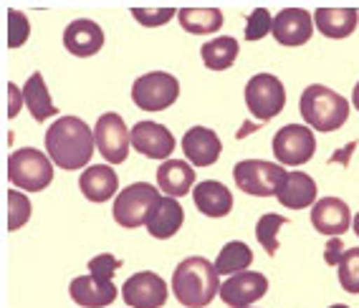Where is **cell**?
Masks as SVG:
<instances>
[{
    "instance_id": "obj_1",
    "label": "cell",
    "mask_w": 359,
    "mask_h": 308,
    "mask_svg": "<svg viewBox=\"0 0 359 308\" xmlns=\"http://www.w3.org/2000/svg\"><path fill=\"white\" fill-rule=\"evenodd\" d=\"M94 147H97L94 132L79 116H61L46 132V152L56 167L69 172L86 167Z\"/></svg>"
},
{
    "instance_id": "obj_2",
    "label": "cell",
    "mask_w": 359,
    "mask_h": 308,
    "mask_svg": "<svg viewBox=\"0 0 359 308\" xmlns=\"http://www.w3.org/2000/svg\"><path fill=\"white\" fill-rule=\"evenodd\" d=\"M215 263L208 258H185L172 273V293L185 308H205L220 293Z\"/></svg>"
},
{
    "instance_id": "obj_3",
    "label": "cell",
    "mask_w": 359,
    "mask_h": 308,
    "mask_svg": "<svg viewBox=\"0 0 359 308\" xmlns=\"http://www.w3.org/2000/svg\"><path fill=\"white\" fill-rule=\"evenodd\" d=\"M299 106H302L304 122L311 129H316V132H321V134L337 132L349 119V102L334 89L321 84L306 86Z\"/></svg>"
},
{
    "instance_id": "obj_4",
    "label": "cell",
    "mask_w": 359,
    "mask_h": 308,
    "mask_svg": "<svg viewBox=\"0 0 359 308\" xmlns=\"http://www.w3.org/2000/svg\"><path fill=\"white\" fill-rule=\"evenodd\" d=\"M8 180L18 190L26 192H41L53 182V162L43 152L33 147L15 149L8 157Z\"/></svg>"
},
{
    "instance_id": "obj_5",
    "label": "cell",
    "mask_w": 359,
    "mask_h": 308,
    "mask_svg": "<svg viewBox=\"0 0 359 308\" xmlns=\"http://www.w3.org/2000/svg\"><path fill=\"white\" fill-rule=\"evenodd\" d=\"M286 174L289 172L278 162L266 160H243L233 167V180L238 190L253 197H276Z\"/></svg>"
},
{
    "instance_id": "obj_6",
    "label": "cell",
    "mask_w": 359,
    "mask_h": 308,
    "mask_svg": "<svg viewBox=\"0 0 359 308\" xmlns=\"http://www.w3.org/2000/svg\"><path fill=\"white\" fill-rule=\"evenodd\" d=\"M157 200H160L157 187L149 185V182H135V185L124 187L122 192L116 195L111 215H114L116 225L135 230L140 225H147L149 210L154 207Z\"/></svg>"
},
{
    "instance_id": "obj_7",
    "label": "cell",
    "mask_w": 359,
    "mask_h": 308,
    "mask_svg": "<svg viewBox=\"0 0 359 308\" xmlns=\"http://www.w3.org/2000/svg\"><path fill=\"white\" fill-rule=\"evenodd\" d=\"M180 97V81L167 71L144 74L132 84V102L142 111H165Z\"/></svg>"
},
{
    "instance_id": "obj_8",
    "label": "cell",
    "mask_w": 359,
    "mask_h": 308,
    "mask_svg": "<svg viewBox=\"0 0 359 308\" xmlns=\"http://www.w3.org/2000/svg\"><path fill=\"white\" fill-rule=\"evenodd\" d=\"M245 106L258 122H269L286 106V89L273 74H256L245 84Z\"/></svg>"
},
{
    "instance_id": "obj_9",
    "label": "cell",
    "mask_w": 359,
    "mask_h": 308,
    "mask_svg": "<svg viewBox=\"0 0 359 308\" xmlns=\"http://www.w3.org/2000/svg\"><path fill=\"white\" fill-rule=\"evenodd\" d=\"M316 152V136L314 132L304 124H286L278 129L273 136V154L278 164L286 167H302L306 164Z\"/></svg>"
},
{
    "instance_id": "obj_10",
    "label": "cell",
    "mask_w": 359,
    "mask_h": 308,
    "mask_svg": "<svg viewBox=\"0 0 359 308\" xmlns=\"http://www.w3.org/2000/svg\"><path fill=\"white\" fill-rule=\"evenodd\" d=\"M132 129H127L124 119L114 111H107L97 119L94 127V141L104 160L109 164H122L127 160L129 147H132Z\"/></svg>"
},
{
    "instance_id": "obj_11",
    "label": "cell",
    "mask_w": 359,
    "mask_h": 308,
    "mask_svg": "<svg viewBox=\"0 0 359 308\" xmlns=\"http://www.w3.org/2000/svg\"><path fill=\"white\" fill-rule=\"evenodd\" d=\"M122 298L129 308H162L167 303V283L152 270H142L127 278L122 286Z\"/></svg>"
},
{
    "instance_id": "obj_12",
    "label": "cell",
    "mask_w": 359,
    "mask_h": 308,
    "mask_svg": "<svg viewBox=\"0 0 359 308\" xmlns=\"http://www.w3.org/2000/svg\"><path fill=\"white\" fill-rule=\"evenodd\" d=\"M266 290H269V278L256 270H243L220 283V298L231 308H248L250 303L261 301Z\"/></svg>"
},
{
    "instance_id": "obj_13",
    "label": "cell",
    "mask_w": 359,
    "mask_h": 308,
    "mask_svg": "<svg viewBox=\"0 0 359 308\" xmlns=\"http://www.w3.org/2000/svg\"><path fill=\"white\" fill-rule=\"evenodd\" d=\"M132 147L147 160H170L175 152V136L167 127L157 122H137L132 127Z\"/></svg>"
},
{
    "instance_id": "obj_14",
    "label": "cell",
    "mask_w": 359,
    "mask_h": 308,
    "mask_svg": "<svg viewBox=\"0 0 359 308\" xmlns=\"http://www.w3.org/2000/svg\"><path fill=\"white\" fill-rule=\"evenodd\" d=\"M311 225L314 230L329 238H341L352 227V212L349 205L339 197H321L311 207Z\"/></svg>"
},
{
    "instance_id": "obj_15",
    "label": "cell",
    "mask_w": 359,
    "mask_h": 308,
    "mask_svg": "<svg viewBox=\"0 0 359 308\" xmlns=\"http://www.w3.org/2000/svg\"><path fill=\"white\" fill-rule=\"evenodd\" d=\"M182 152H185L187 162L195 167H210L218 162L223 144H220V136L212 129L193 127L187 129L185 136H182Z\"/></svg>"
},
{
    "instance_id": "obj_16",
    "label": "cell",
    "mask_w": 359,
    "mask_h": 308,
    "mask_svg": "<svg viewBox=\"0 0 359 308\" xmlns=\"http://www.w3.org/2000/svg\"><path fill=\"white\" fill-rule=\"evenodd\" d=\"M69 295L83 308H104L116 301V286L102 276H79L69 283Z\"/></svg>"
},
{
    "instance_id": "obj_17",
    "label": "cell",
    "mask_w": 359,
    "mask_h": 308,
    "mask_svg": "<svg viewBox=\"0 0 359 308\" xmlns=\"http://www.w3.org/2000/svg\"><path fill=\"white\" fill-rule=\"evenodd\" d=\"M271 33L281 46H304L314 33V18L304 8H286L273 18Z\"/></svg>"
},
{
    "instance_id": "obj_18",
    "label": "cell",
    "mask_w": 359,
    "mask_h": 308,
    "mask_svg": "<svg viewBox=\"0 0 359 308\" xmlns=\"http://www.w3.org/2000/svg\"><path fill=\"white\" fill-rule=\"evenodd\" d=\"M64 46L71 56H79V58L94 56V53L102 51V46H104L102 26L89 18L74 20V23H69L64 31Z\"/></svg>"
},
{
    "instance_id": "obj_19",
    "label": "cell",
    "mask_w": 359,
    "mask_h": 308,
    "mask_svg": "<svg viewBox=\"0 0 359 308\" xmlns=\"http://www.w3.org/2000/svg\"><path fill=\"white\" fill-rule=\"evenodd\" d=\"M185 223V210L175 197H160L154 202V207L149 210L147 218V232L157 240H167L177 235V230Z\"/></svg>"
},
{
    "instance_id": "obj_20",
    "label": "cell",
    "mask_w": 359,
    "mask_h": 308,
    "mask_svg": "<svg viewBox=\"0 0 359 308\" xmlns=\"http://www.w3.org/2000/svg\"><path fill=\"white\" fill-rule=\"evenodd\" d=\"M119 177L111 169V164H94L86 167L79 177V190L89 202H107L116 195Z\"/></svg>"
},
{
    "instance_id": "obj_21",
    "label": "cell",
    "mask_w": 359,
    "mask_h": 308,
    "mask_svg": "<svg viewBox=\"0 0 359 308\" xmlns=\"http://www.w3.org/2000/svg\"><path fill=\"white\" fill-rule=\"evenodd\" d=\"M195 207L208 218H225L233 210V195L223 182L205 180L198 182L193 190Z\"/></svg>"
},
{
    "instance_id": "obj_22",
    "label": "cell",
    "mask_w": 359,
    "mask_h": 308,
    "mask_svg": "<svg viewBox=\"0 0 359 308\" xmlns=\"http://www.w3.org/2000/svg\"><path fill=\"white\" fill-rule=\"evenodd\" d=\"M157 185L167 197H182L195 187V169L190 162L167 160L157 169Z\"/></svg>"
},
{
    "instance_id": "obj_23",
    "label": "cell",
    "mask_w": 359,
    "mask_h": 308,
    "mask_svg": "<svg viewBox=\"0 0 359 308\" xmlns=\"http://www.w3.org/2000/svg\"><path fill=\"white\" fill-rule=\"evenodd\" d=\"M278 202L289 210H304L314 207L316 202V182L306 172H289L283 180L281 190L276 192Z\"/></svg>"
},
{
    "instance_id": "obj_24",
    "label": "cell",
    "mask_w": 359,
    "mask_h": 308,
    "mask_svg": "<svg viewBox=\"0 0 359 308\" xmlns=\"http://www.w3.org/2000/svg\"><path fill=\"white\" fill-rule=\"evenodd\" d=\"M359 23L357 8H319L314 13V26L327 38H346Z\"/></svg>"
},
{
    "instance_id": "obj_25",
    "label": "cell",
    "mask_w": 359,
    "mask_h": 308,
    "mask_svg": "<svg viewBox=\"0 0 359 308\" xmlns=\"http://www.w3.org/2000/svg\"><path fill=\"white\" fill-rule=\"evenodd\" d=\"M23 99H26V106L36 122H46V119H51V116L58 114L56 104L51 102V94L46 89L43 74H39V71L23 86Z\"/></svg>"
},
{
    "instance_id": "obj_26",
    "label": "cell",
    "mask_w": 359,
    "mask_h": 308,
    "mask_svg": "<svg viewBox=\"0 0 359 308\" xmlns=\"http://www.w3.org/2000/svg\"><path fill=\"white\" fill-rule=\"evenodd\" d=\"M177 20L193 36H208L223 28V13L218 8H182L177 10Z\"/></svg>"
},
{
    "instance_id": "obj_27",
    "label": "cell",
    "mask_w": 359,
    "mask_h": 308,
    "mask_svg": "<svg viewBox=\"0 0 359 308\" xmlns=\"http://www.w3.org/2000/svg\"><path fill=\"white\" fill-rule=\"evenodd\" d=\"M238 53H241L238 41L231 38V36H220V38H215V41H208V43H203V48H200L203 64L210 71L231 69V66L236 64Z\"/></svg>"
},
{
    "instance_id": "obj_28",
    "label": "cell",
    "mask_w": 359,
    "mask_h": 308,
    "mask_svg": "<svg viewBox=\"0 0 359 308\" xmlns=\"http://www.w3.org/2000/svg\"><path fill=\"white\" fill-rule=\"evenodd\" d=\"M250 263H253V251L241 240H233L220 251L218 260H215V270H218V276H236V273L248 270Z\"/></svg>"
},
{
    "instance_id": "obj_29",
    "label": "cell",
    "mask_w": 359,
    "mask_h": 308,
    "mask_svg": "<svg viewBox=\"0 0 359 308\" xmlns=\"http://www.w3.org/2000/svg\"><path fill=\"white\" fill-rule=\"evenodd\" d=\"M286 223H289V220L283 218V215H276V212H266V215L258 220L256 238L269 255H276L278 253V230H281Z\"/></svg>"
},
{
    "instance_id": "obj_30",
    "label": "cell",
    "mask_w": 359,
    "mask_h": 308,
    "mask_svg": "<svg viewBox=\"0 0 359 308\" xmlns=\"http://www.w3.org/2000/svg\"><path fill=\"white\" fill-rule=\"evenodd\" d=\"M31 220V200L18 190L8 192V230L15 232Z\"/></svg>"
},
{
    "instance_id": "obj_31",
    "label": "cell",
    "mask_w": 359,
    "mask_h": 308,
    "mask_svg": "<svg viewBox=\"0 0 359 308\" xmlns=\"http://www.w3.org/2000/svg\"><path fill=\"white\" fill-rule=\"evenodd\" d=\"M339 283L346 293H359V248L344 251L339 260Z\"/></svg>"
},
{
    "instance_id": "obj_32",
    "label": "cell",
    "mask_w": 359,
    "mask_h": 308,
    "mask_svg": "<svg viewBox=\"0 0 359 308\" xmlns=\"http://www.w3.org/2000/svg\"><path fill=\"white\" fill-rule=\"evenodd\" d=\"M28 33H31V23H28L26 13H20L15 8L8 10V46L20 48L28 41Z\"/></svg>"
},
{
    "instance_id": "obj_33",
    "label": "cell",
    "mask_w": 359,
    "mask_h": 308,
    "mask_svg": "<svg viewBox=\"0 0 359 308\" xmlns=\"http://www.w3.org/2000/svg\"><path fill=\"white\" fill-rule=\"evenodd\" d=\"M273 31V18L266 8H258L248 15L245 20V41H261L263 36H269Z\"/></svg>"
},
{
    "instance_id": "obj_34",
    "label": "cell",
    "mask_w": 359,
    "mask_h": 308,
    "mask_svg": "<svg viewBox=\"0 0 359 308\" xmlns=\"http://www.w3.org/2000/svg\"><path fill=\"white\" fill-rule=\"evenodd\" d=\"M175 8H132V15H135L137 23H142L144 28H157L165 26L167 20L175 18Z\"/></svg>"
},
{
    "instance_id": "obj_35",
    "label": "cell",
    "mask_w": 359,
    "mask_h": 308,
    "mask_svg": "<svg viewBox=\"0 0 359 308\" xmlns=\"http://www.w3.org/2000/svg\"><path fill=\"white\" fill-rule=\"evenodd\" d=\"M119 265H122V263H119L111 253H102V255L91 258V260H89L91 276H102V278H109V281H111V276H114V270L119 268Z\"/></svg>"
},
{
    "instance_id": "obj_36",
    "label": "cell",
    "mask_w": 359,
    "mask_h": 308,
    "mask_svg": "<svg viewBox=\"0 0 359 308\" xmlns=\"http://www.w3.org/2000/svg\"><path fill=\"white\" fill-rule=\"evenodd\" d=\"M341 255H344V243H341V238H329L327 248H324V260H327L329 265H339Z\"/></svg>"
},
{
    "instance_id": "obj_37",
    "label": "cell",
    "mask_w": 359,
    "mask_h": 308,
    "mask_svg": "<svg viewBox=\"0 0 359 308\" xmlns=\"http://www.w3.org/2000/svg\"><path fill=\"white\" fill-rule=\"evenodd\" d=\"M23 102H26V99H23V91H20L15 84H8V116H11V119L18 116Z\"/></svg>"
},
{
    "instance_id": "obj_38",
    "label": "cell",
    "mask_w": 359,
    "mask_h": 308,
    "mask_svg": "<svg viewBox=\"0 0 359 308\" xmlns=\"http://www.w3.org/2000/svg\"><path fill=\"white\" fill-rule=\"evenodd\" d=\"M357 149V141H349L344 149H339V152H334V157L329 162H339V164H349V157H352V152Z\"/></svg>"
},
{
    "instance_id": "obj_39",
    "label": "cell",
    "mask_w": 359,
    "mask_h": 308,
    "mask_svg": "<svg viewBox=\"0 0 359 308\" xmlns=\"http://www.w3.org/2000/svg\"><path fill=\"white\" fill-rule=\"evenodd\" d=\"M352 104L357 106V111H359V84L354 86V91H352Z\"/></svg>"
},
{
    "instance_id": "obj_40",
    "label": "cell",
    "mask_w": 359,
    "mask_h": 308,
    "mask_svg": "<svg viewBox=\"0 0 359 308\" xmlns=\"http://www.w3.org/2000/svg\"><path fill=\"white\" fill-rule=\"evenodd\" d=\"M352 227H354V232H357V238H359V212L352 218Z\"/></svg>"
},
{
    "instance_id": "obj_41",
    "label": "cell",
    "mask_w": 359,
    "mask_h": 308,
    "mask_svg": "<svg viewBox=\"0 0 359 308\" xmlns=\"http://www.w3.org/2000/svg\"><path fill=\"white\" fill-rule=\"evenodd\" d=\"M329 308H349V306H344V303H334V306H329Z\"/></svg>"
},
{
    "instance_id": "obj_42",
    "label": "cell",
    "mask_w": 359,
    "mask_h": 308,
    "mask_svg": "<svg viewBox=\"0 0 359 308\" xmlns=\"http://www.w3.org/2000/svg\"><path fill=\"white\" fill-rule=\"evenodd\" d=\"M248 308H250V306H248Z\"/></svg>"
}]
</instances>
